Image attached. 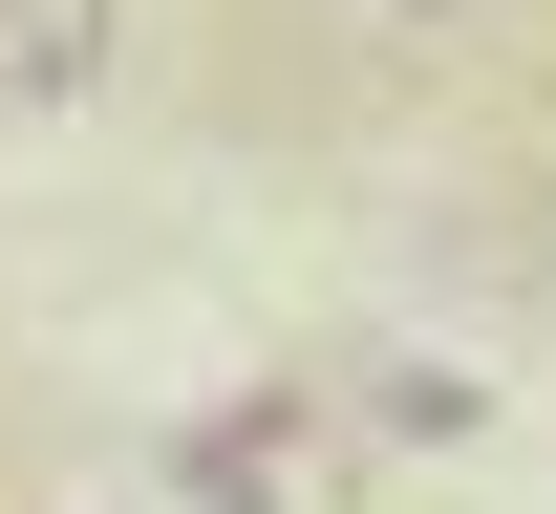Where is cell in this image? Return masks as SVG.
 Wrapping results in <instances>:
<instances>
[{
	"label": "cell",
	"instance_id": "6da1fadb",
	"mask_svg": "<svg viewBox=\"0 0 556 514\" xmlns=\"http://www.w3.org/2000/svg\"><path fill=\"white\" fill-rule=\"evenodd\" d=\"M108 65H129V0H0V108H22V129L86 108Z\"/></svg>",
	"mask_w": 556,
	"mask_h": 514
},
{
	"label": "cell",
	"instance_id": "7a4b0ae2",
	"mask_svg": "<svg viewBox=\"0 0 556 514\" xmlns=\"http://www.w3.org/2000/svg\"><path fill=\"white\" fill-rule=\"evenodd\" d=\"M407 22H450V0H407Z\"/></svg>",
	"mask_w": 556,
	"mask_h": 514
}]
</instances>
